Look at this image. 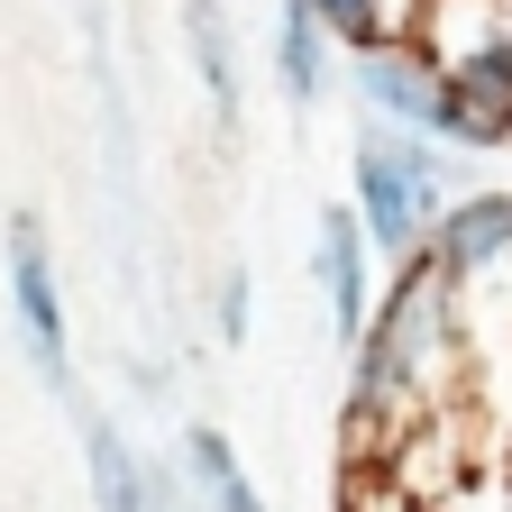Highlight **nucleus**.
<instances>
[{"instance_id":"7","label":"nucleus","mask_w":512,"mask_h":512,"mask_svg":"<svg viewBox=\"0 0 512 512\" xmlns=\"http://www.w3.org/2000/svg\"><path fill=\"white\" fill-rule=\"evenodd\" d=\"M83 467H92V512H192L174 467L138 458L110 412H83Z\"/></svg>"},{"instance_id":"4","label":"nucleus","mask_w":512,"mask_h":512,"mask_svg":"<svg viewBox=\"0 0 512 512\" xmlns=\"http://www.w3.org/2000/svg\"><path fill=\"white\" fill-rule=\"evenodd\" d=\"M0 284H10V320H19L37 384L55 403H74V311H64V266H55V238L37 211L0 220Z\"/></svg>"},{"instance_id":"9","label":"nucleus","mask_w":512,"mask_h":512,"mask_svg":"<svg viewBox=\"0 0 512 512\" xmlns=\"http://www.w3.org/2000/svg\"><path fill=\"white\" fill-rule=\"evenodd\" d=\"M330 55H339V37L320 28L311 0H275V92H284L293 119H311L320 101L339 92V83H330Z\"/></svg>"},{"instance_id":"6","label":"nucleus","mask_w":512,"mask_h":512,"mask_svg":"<svg viewBox=\"0 0 512 512\" xmlns=\"http://www.w3.org/2000/svg\"><path fill=\"white\" fill-rule=\"evenodd\" d=\"M366 256H375V238H366L357 202H330V211L311 220V284H320V320H330V339H339V348L366 339V311H375Z\"/></svg>"},{"instance_id":"5","label":"nucleus","mask_w":512,"mask_h":512,"mask_svg":"<svg viewBox=\"0 0 512 512\" xmlns=\"http://www.w3.org/2000/svg\"><path fill=\"white\" fill-rule=\"evenodd\" d=\"M348 92H357V119L439 138V55L412 28L403 37H375V46H348Z\"/></svg>"},{"instance_id":"13","label":"nucleus","mask_w":512,"mask_h":512,"mask_svg":"<svg viewBox=\"0 0 512 512\" xmlns=\"http://www.w3.org/2000/svg\"><path fill=\"white\" fill-rule=\"evenodd\" d=\"M211 330H220V348H247V266L238 256L211 275Z\"/></svg>"},{"instance_id":"8","label":"nucleus","mask_w":512,"mask_h":512,"mask_svg":"<svg viewBox=\"0 0 512 512\" xmlns=\"http://www.w3.org/2000/svg\"><path fill=\"white\" fill-rule=\"evenodd\" d=\"M430 256H439L467 293H476L485 275H503V266H512V192H467V202H448L439 229H430Z\"/></svg>"},{"instance_id":"12","label":"nucleus","mask_w":512,"mask_h":512,"mask_svg":"<svg viewBox=\"0 0 512 512\" xmlns=\"http://www.w3.org/2000/svg\"><path fill=\"white\" fill-rule=\"evenodd\" d=\"M320 28H330L339 46H375V37H403L412 28V0H311Z\"/></svg>"},{"instance_id":"1","label":"nucleus","mask_w":512,"mask_h":512,"mask_svg":"<svg viewBox=\"0 0 512 512\" xmlns=\"http://www.w3.org/2000/svg\"><path fill=\"white\" fill-rule=\"evenodd\" d=\"M458 339H467V284L430 247L403 256L366 311V339L348 348V439L421 421L458 375Z\"/></svg>"},{"instance_id":"10","label":"nucleus","mask_w":512,"mask_h":512,"mask_svg":"<svg viewBox=\"0 0 512 512\" xmlns=\"http://www.w3.org/2000/svg\"><path fill=\"white\" fill-rule=\"evenodd\" d=\"M183 46H192V74H202V101L220 119V138H238L247 128V83H238V46H229L220 0H183Z\"/></svg>"},{"instance_id":"3","label":"nucleus","mask_w":512,"mask_h":512,"mask_svg":"<svg viewBox=\"0 0 512 512\" xmlns=\"http://www.w3.org/2000/svg\"><path fill=\"white\" fill-rule=\"evenodd\" d=\"M439 138L458 156L512 147V0L439 46Z\"/></svg>"},{"instance_id":"2","label":"nucleus","mask_w":512,"mask_h":512,"mask_svg":"<svg viewBox=\"0 0 512 512\" xmlns=\"http://www.w3.org/2000/svg\"><path fill=\"white\" fill-rule=\"evenodd\" d=\"M467 156H448V138H421V128H384V119H357V147H348V202L375 238L384 266L430 247L439 211L467 202Z\"/></svg>"},{"instance_id":"11","label":"nucleus","mask_w":512,"mask_h":512,"mask_svg":"<svg viewBox=\"0 0 512 512\" xmlns=\"http://www.w3.org/2000/svg\"><path fill=\"white\" fill-rule=\"evenodd\" d=\"M183 476H192V494H202V512H266L256 476L238 467V448H229L211 421H192V430H183Z\"/></svg>"}]
</instances>
